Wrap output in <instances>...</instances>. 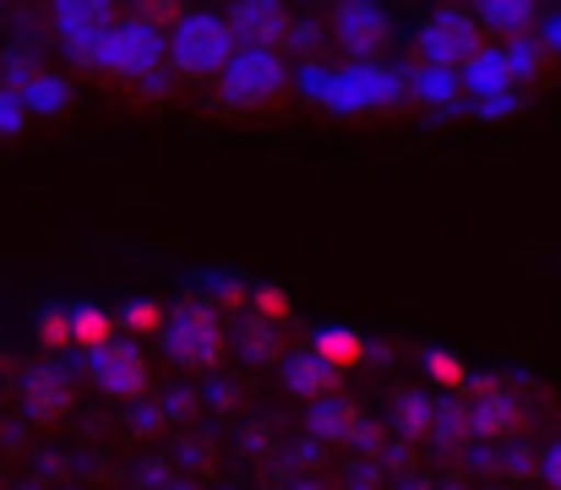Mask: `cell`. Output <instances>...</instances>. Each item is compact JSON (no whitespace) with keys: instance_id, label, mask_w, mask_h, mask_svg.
Listing matches in <instances>:
<instances>
[{"instance_id":"1","label":"cell","mask_w":561,"mask_h":490,"mask_svg":"<svg viewBox=\"0 0 561 490\" xmlns=\"http://www.w3.org/2000/svg\"><path fill=\"white\" fill-rule=\"evenodd\" d=\"M300 93L317 99L322 110L333 115H371L387 110L398 99H409V77L392 71V66H344V71H322V66H306L300 71Z\"/></svg>"},{"instance_id":"2","label":"cell","mask_w":561,"mask_h":490,"mask_svg":"<svg viewBox=\"0 0 561 490\" xmlns=\"http://www.w3.org/2000/svg\"><path fill=\"white\" fill-rule=\"evenodd\" d=\"M82 66L93 71H110V77H159V66L170 60V33H159L153 22L131 16V22H115L82 44H66Z\"/></svg>"},{"instance_id":"3","label":"cell","mask_w":561,"mask_h":490,"mask_svg":"<svg viewBox=\"0 0 561 490\" xmlns=\"http://www.w3.org/2000/svg\"><path fill=\"white\" fill-rule=\"evenodd\" d=\"M240 55V38L229 27V16L218 11H186L175 16V33H170V60L181 77H224V66Z\"/></svg>"},{"instance_id":"4","label":"cell","mask_w":561,"mask_h":490,"mask_svg":"<svg viewBox=\"0 0 561 490\" xmlns=\"http://www.w3.org/2000/svg\"><path fill=\"white\" fill-rule=\"evenodd\" d=\"M289 93V66L273 55V49H251L240 44V55L224 66L218 77V104L224 110H262L273 99Z\"/></svg>"},{"instance_id":"5","label":"cell","mask_w":561,"mask_h":490,"mask_svg":"<svg viewBox=\"0 0 561 490\" xmlns=\"http://www.w3.org/2000/svg\"><path fill=\"white\" fill-rule=\"evenodd\" d=\"M480 49H485V27H480V16H474V11L447 5V11H436V16L420 27V60H425V66L463 71Z\"/></svg>"},{"instance_id":"6","label":"cell","mask_w":561,"mask_h":490,"mask_svg":"<svg viewBox=\"0 0 561 490\" xmlns=\"http://www.w3.org/2000/svg\"><path fill=\"white\" fill-rule=\"evenodd\" d=\"M170 354L181 360V365H213L218 354H224V322H218V311L213 306H181L175 317H170Z\"/></svg>"},{"instance_id":"7","label":"cell","mask_w":561,"mask_h":490,"mask_svg":"<svg viewBox=\"0 0 561 490\" xmlns=\"http://www.w3.org/2000/svg\"><path fill=\"white\" fill-rule=\"evenodd\" d=\"M333 33H339V44L355 55V66H371V55H381V49L392 44V22H387V11H376V5H339V11H333Z\"/></svg>"},{"instance_id":"8","label":"cell","mask_w":561,"mask_h":490,"mask_svg":"<svg viewBox=\"0 0 561 490\" xmlns=\"http://www.w3.org/2000/svg\"><path fill=\"white\" fill-rule=\"evenodd\" d=\"M88 376L110 392V398H137L148 387V360L137 343H110L99 354H88Z\"/></svg>"},{"instance_id":"9","label":"cell","mask_w":561,"mask_h":490,"mask_svg":"<svg viewBox=\"0 0 561 490\" xmlns=\"http://www.w3.org/2000/svg\"><path fill=\"white\" fill-rule=\"evenodd\" d=\"M5 88L22 99L27 115H60V110L71 104V82L55 77V71H44V66H33V60L5 66Z\"/></svg>"},{"instance_id":"10","label":"cell","mask_w":561,"mask_h":490,"mask_svg":"<svg viewBox=\"0 0 561 490\" xmlns=\"http://www.w3.org/2000/svg\"><path fill=\"white\" fill-rule=\"evenodd\" d=\"M458 77H463V93H469L474 104H485V99H507V93L518 88V71H513L507 49H480Z\"/></svg>"},{"instance_id":"11","label":"cell","mask_w":561,"mask_h":490,"mask_svg":"<svg viewBox=\"0 0 561 490\" xmlns=\"http://www.w3.org/2000/svg\"><path fill=\"white\" fill-rule=\"evenodd\" d=\"M229 27H234V38H251V49H267V44H284L289 38V11L284 5L245 0V5L229 11Z\"/></svg>"},{"instance_id":"12","label":"cell","mask_w":561,"mask_h":490,"mask_svg":"<svg viewBox=\"0 0 561 490\" xmlns=\"http://www.w3.org/2000/svg\"><path fill=\"white\" fill-rule=\"evenodd\" d=\"M49 16H55V27H60L66 44H82V38H93V33H104V27L121 22L115 5H93V0H60Z\"/></svg>"},{"instance_id":"13","label":"cell","mask_w":561,"mask_h":490,"mask_svg":"<svg viewBox=\"0 0 561 490\" xmlns=\"http://www.w3.org/2000/svg\"><path fill=\"white\" fill-rule=\"evenodd\" d=\"M311 354L339 376V371H355V365L366 360V338H360V332H350V327H322V332L311 338Z\"/></svg>"},{"instance_id":"14","label":"cell","mask_w":561,"mask_h":490,"mask_svg":"<svg viewBox=\"0 0 561 490\" xmlns=\"http://www.w3.org/2000/svg\"><path fill=\"white\" fill-rule=\"evenodd\" d=\"M284 387H289L295 398H328V392L339 387V376H333L317 354H295V360L284 365Z\"/></svg>"},{"instance_id":"15","label":"cell","mask_w":561,"mask_h":490,"mask_svg":"<svg viewBox=\"0 0 561 490\" xmlns=\"http://www.w3.org/2000/svg\"><path fill=\"white\" fill-rule=\"evenodd\" d=\"M115 332H121V322H115L110 311H99V306H77V311H71V349L99 354V349L115 343Z\"/></svg>"},{"instance_id":"16","label":"cell","mask_w":561,"mask_h":490,"mask_svg":"<svg viewBox=\"0 0 561 490\" xmlns=\"http://www.w3.org/2000/svg\"><path fill=\"white\" fill-rule=\"evenodd\" d=\"M409 99H420V104H458L463 99V77L458 71H442V66H420L414 77H409Z\"/></svg>"},{"instance_id":"17","label":"cell","mask_w":561,"mask_h":490,"mask_svg":"<svg viewBox=\"0 0 561 490\" xmlns=\"http://www.w3.org/2000/svg\"><path fill=\"white\" fill-rule=\"evenodd\" d=\"M474 16H480V27H496V33H507V38L518 44V38H529L535 5H524V0H485Z\"/></svg>"},{"instance_id":"18","label":"cell","mask_w":561,"mask_h":490,"mask_svg":"<svg viewBox=\"0 0 561 490\" xmlns=\"http://www.w3.org/2000/svg\"><path fill=\"white\" fill-rule=\"evenodd\" d=\"M474 392H485V403L469 414V431H480V436H507V431L518 425V409H513L496 387H474Z\"/></svg>"},{"instance_id":"19","label":"cell","mask_w":561,"mask_h":490,"mask_svg":"<svg viewBox=\"0 0 561 490\" xmlns=\"http://www.w3.org/2000/svg\"><path fill=\"white\" fill-rule=\"evenodd\" d=\"M71 409V387L60 381V376H33V387H27V414L33 420H60Z\"/></svg>"},{"instance_id":"20","label":"cell","mask_w":561,"mask_h":490,"mask_svg":"<svg viewBox=\"0 0 561 490\" xmlns=\"http://www.w3.org/2000/svg\"><path fill=\"white\" fill-rule=\"evenodd\" d=\"M425 376L436 387H447V392H474V376H469V365L453 349H425Z\"/></svg>"},{"instance_id":"21","label":"cell","mask_w":561,"mask_h":490,"mask_svg":"<svg viewBox=\"0 0 561 490\" xmlns=\"http://www.w3.org/2000/svg\"><path fill=\"white\" fill-rule=\"evenodd\" d=\"M115 322L126 327L131 338H153V332H164V327H170V311H164L159 300H126V306L115 311Z\"/></svg>"},{"instance_id":"22","label":"cell","mask_w":561,"mask_h":490,"mask_svg":"<svg viewBox=\"0 0 561 490\" xmlns=\"http://www.w3.org/2000/svg\"><path fill=\"white\" fill-rule=\"evenodd\" d=\"M442 425V414H436V403L425 398V392H409L403 403H398V431L403 436H431Z\"/></svg>"},{"instance_id":"23","label":"cell","mask_w":561,"mask_h":490,"mask_svg":"<svg viewBox=\"0 0 561 490\" xmlns=\"http://www.w3.org/2000/svg\"><path fill=\"white\" fill-rule=\"evenodd\" d=\"M251 311L267 317V322H289V317H295V295H289L284 284H256V289H251Z\"/></svg>"},{"instance_id":"24","label":"cell","mask_w":561,"mask_h":490,"mask_svg":"<svg viewBox=\"0 0 561 490\" xmlns=\"http://www.w3.org/2000/svg\"><path fill=\"white\" fill-rule=\"evenodd\" d=\"M27 110H22V99L11 93V88H0V137H22L27 132Z\"/></svg>"},{"instance_id":"25","label":"cell","mask_w":561,"mask_h":490,"mask_svg":"<svg viewBox=\"0 0 561 490\" xmlns=\"http://www.w3.org/2000/svg\"><path fill=\"white\" fill-rule=\"evenodd\" d=\"M38 343L44 349H71V311H49L38 322Z\"/></svg>"},{"instance_id":"26","label":"cell","mask_w":561,"mask_h":490,"mask_svg":"<svg viewBox=\"0 0 561 490\" xmlns=\"http://www.w3.org/2000/svg\"><path fill=\"white\" fill-rule=\"evenodd\" d=\"M546 486L561 490V442L551 447V453H546Z\"/></svg>"},{"instance_id":"27","label":"cell","mask_w":561,"mask_h":490,"mask_svg":"<svg viewBox=\"0 0 561 490\" xmlns=\"http://www.w3.org/2000/svg\"><path fill=\"white\" fill-rule=\"evenodd\" d=\"M218 300H224V306H251V289H245V284H224Z\"/></svg>"},{"instance_id":"28","label":"cell","mask_w":561,"mask_h":490,"mask_svg":"<svg viewBox=\"0 0 561 490\" xmlns=\"http://www.w3.org/2000/svg\"><path fill=\"white\" fill-rule=\"evenodd\" d=\"M551 49H561V22H551Z\"/></svg>"},{"instance_id":"29","label":"cell","mask_w":561,"mask_h":490,"mask_svg":"<svg viewBox=\"0 0 561 490\" xmlns=\"http://www.w3.org/2000/svg\"><path fill=\"white\" fill-rule=\"evenodd\" d=\"M0 371H5V354H0Z\"/></svg>"}]
</instances>
